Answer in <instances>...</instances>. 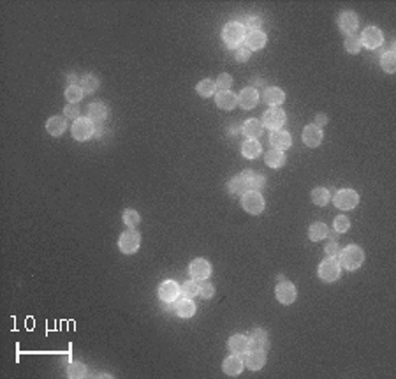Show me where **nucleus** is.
<instances>
[{"instance_id":"f257e3e1","label":"nucleus","mask_w":396,"mask_h":379,"mask_svg":"<svg viewBox=\"0 0 396 379\" xmlns=\"http://www.w3.org/2000/svg\"><path fill=\"white\" fill-rule=\"evenodd\" d=\"M365 261V252L360 245H349L340 252V263L347 270H357Z\"/></svg>"},{"instance_id":"f03ea898","label":"nucleus","mask_w":396,"mask_h":379,"mask_svg":"<svg viewBox=\"0 0 396 379\" xmlns=\"http://www.w3.org/2000/svg\"><path fill=\"white\" fill-rule=\"evenodd\" d=\"M245 27H243L241 23L238 22H231L224 27V30H222V39H224V43L228 44L229 48H236L240 46V44L243 43V39H245Z\"/></svg>"},{"instance_id":"7ed1b4c3","label":"nucleus","mask_w":396,"mask_h":379,"mask_svg":"<svg viewBox=\"0 0 396 379\" xmlns=\"http://www.w3.org/2000/svg\"><path fill=\"white\" fill-rule=\"evenodd\" d=\"M342 275L340 261L336 258H328L319 265V277L324 282H335Z\"/></svg>"},{"instance_id":"20e7f679","label":"nucleus","mask_w":396,"mask_h":379,"mask_svg":"<svg viewBox=\"0 0 396 379\" xmlns=\"http://www.w3.org/2000/svg\"><path fill=\"white\" fill-rule=\"evenodd\" d=\"M241 207L245 208V212L257 215L264 210V197L261 196V192L257 191H249L241 196Z\"/></svg>"},{"instance_id":"39448f33","label":"nucleus","mask_w":396,"mask_h":379,"mask_svg":"<svg viewBox=\"0 0 396 379\" xmlns=\"http://www.w3.org/2000/svg\"><path fill=\"white\" fill-rule=\"evenodd\" d=\"M333 201H335V207H338L340 210H352L360 203V196L352 189H342V191L336 192Z\"/></svg>"},{"instance_id":"423d86ee","label":"nucleus","mask_w":396,"mask_h":379,"mask_svg":"<svg viewBox=\"0 0 396 379\" xmlns=\"http://www.w3.org/2000/svg\"><path fill=\"white\" fill-rule=\"evenodd\" d=\"M139 244H141V237L134 229H127L125 233H122L120 240H118V247H120L123 254H134L139 249Z\"/></svg>"},{"instance_id":"0eeeda50","label":"nucleus","mask_w":396,"mask_h":379,"mask_svg":"<svg viewBox=\"0 0 396 379\" xmlns=\"http://www.w3.org/2000/svg\"><path fill=\"white\" fill-rule=\"evenodd\" d=\"M286 111L284 110H280V108H270V110H266L264 111V115H262V125L264 127H268V129H271V131H276V129H280V127L286 123Z\"/></svg>"},{"instance_id":"6e6552de","label":"nucleus","mask_w":396,"mask_h":379,"mask_svg":"<svg viewBox=\"0 0 396 379\" xmlns=\"http://www.w3.org/2000/svg\"><path fill=\"white\" fill-rule=\"evenodd\" d=\"M93 122L90 118H78L72 123V136L78 141H86L93 136Z\"/></svg>"},{"instance_id":"1a4fd4ad","label":"nucleus","mask_w":396,"mask_h":379,"mask_svg":"<svg viewBox=\"0 0 396 379\" xmlns=\"http://www.w3.org/2000/svg\"><path fill=\"white\" fill-rule=\"evenodd\" d=\"M275 295H276V300H278L280 303H284V305H291V303L296 300V296H298V291H296V286L292 282L282 281V282H278V286H276Z\"/></svg>"},{"instance_id":"9d476101","label":"nucleus","mask_w":396,"mask_h":379,"mask_svg":"<svg viewBox=\"0 0 396 379\" xmlns=\"http://www.w3.org/2000/svg\"><path fill=\"white\" fill-rule=\"evenodd\" d=\"M361 44L370 49L379 48L382 43H384V35H382V30L377 27H366L361 34Z\"/></svg>"},{"instance_id":"9b49d317","label":"nucleus","mask_w":396,"mask_h":379,"mask_svg":"<svg viewBox=\"0 0 396 379\" xmlns=\"http://www.w3.org/2000/svg\"><path fill=\"white\" fill-rule=\"evenodd\" d=\"M188 272H191L194 281H206L212 275V265L204 258H197L191 263Z\"/></svg>"},{"instance_id":"f8f14e48","label":"nucleus","mask_w":396,"mask_h":379,"mask_svg":"<svg viewBox=\"0 0 396 379\" xmlns=\"http://www.w3.org/2000/svg\"><path fill=\"white\" fill-rule=\"evenodd\" d=\"M357 25H360V20H357L356 12L345 11V12H342V14L338 16V27H340V30L344 32V34L352 35L354 32H356Z\"/></svg>"},{"instance_id":"ddd939ff","label":"nucleus","mask_w":396,"mask_h":379,"mask_svg":"<svg viewBox=\"0 0 396 379\" xmlns=\"http://www.w3.org/2000/svg\"><path fill=\"white\" fill-rule=\"evenodd\" d=\"M243 364L250 370H261L266 364V353L259 351V349H249L243 356Z\"/></svg>"},{"instance_id":"4468645a","label":"nucleus","mask_w":396,"mask_h":379,"mask_svg":"<svg viewBox=\"0 0 396 379\" xmlns=\"http://www.w3.org/2000/svg\"><path fill=\"white\" fill-rule=\"evenodd\" d=\"M270 143H271V147H273L275 150H282L284 152V150H287V148H291L292 138H291V134H289L287 131L276 129V131H271Z\"/></svg>"},{"instance_id":"2eb2a0df","label":"nucleus","mask_w":396,"mask_h":379,"mask_svg":"<svg viewBox=\"0 0 396 379\" xmlns=\"http://www.w3.org/2000/svg\"><path fill=\"white\" fill-rule=\"evenodd\" d=\"M257 102H259V92L254 86H247L245 90H241L240 96H238V104H240L243 110H252L257 106Z\"/></svg>"},{"instance_id":"dca6fc26","label":"nucleus","mask_w":396,"mask_h":379,"mask_svg":"<svg viewBox=\"0 0 396 379\" xmlns=\"http://www.w3.org/2000/svg\"><path fill=\"white\" fill-rule=\"evenodd\" d=\"M268 348H270V339H268V333L262 328H257L249 335V349L266 351Z\"/></svg>"},{"instance_id":"f3484780","label":"nucleus","mask_w":396,"mask_h":379,"mask_svg":"<svg viewBox=\"0 0 396 379\" xmlns=\"http://www.w3.org/2000/svg\"><path fill=\"white\" fill-rule=\"evenodd\" d=\"M303 141H305V145L310 147V148L319 147L320 143H323V131H320V127L313 125V123L305 127L303 129Z\"/></svg>"},{"instance_id":"a211bd4d","label":"nucleus","mask_w":396,"mask_h":379,"mask_svg":"<svg viewBox=\"0 0 396 379\" xmlns=\"http://www.w3.org/2000/svg\"><path fill=\"white\" fill-rule=\"evenodd\" d=\"M180 295V286L175 281H164L159 287V296L164 302H175Z\"/></svg>"},{"instance_id":"6ab92c4d","label":"nucleus","mask_w":396,"mask_h":379,"mask_svg":"<svg viewBox=\"0 0 396 379\" xmlns=\"http://www.w3.org/2000/svg\"><path fill=\"white\" fill-rule=\"evenodd\" d=\"M245 46L249 49H262L264 44H266V34L261 30H252V32H247L245 34V39H243Z\"/></svg>"},{"instance_id":"aec40b11","label":"nucleus","mask_w":396,"mask_h":379,"mask_svg":"<svg viewBox=\"0 0 396 379\" xmlns=\"http://www.w3.org/2000/svg\"><path fill=\"white\" fill-rule=\"evenodd\" d=\"M243 367H245V364H243L241 356L240 355H233L229 358H225L224 364H222V369H224V372L228 374V376H240Z\"/></svg>"},{"instance_id":"412c9836","label":"nucleus","mask_w":396,"mask_h":379,"mask_svg":"<svg viewBox=\"0 0 396 379\" xmlns=\"http://www.w3.org/2000/svg\"><path fill=\"white\" fill-rule=\"evenodd\" d=\"M215 102H217V106L220 110H233V108H236L238 106V96H234L231 90H222V92H218L217 94V97H215Z\"/></svg>"},{"instance_id":"4be33fe9","label":"nucleus","mask_w":396,"mask_h":379,"mask_svg":"<svg viewBox=\"0 0 396 379\" xmlns=\"http://www.w3.org/2000/svg\"><path fill=\"white\" fill-rule=\"evenodd\" d=\"M241 175H243V178H245V184H247V187H249V191H259V189H262L264 184H266V180H264V176L261 173H255L252 170H245Z\"/></svg>"},{"instance_id":"5701e85b","label":"nucleus","mask_w":396,"mask_h":379,"mask_svg":"<svg viewBox=\"0 0 396 379\" xmlns=\"http://www.w3.org/2000/svg\"><path fill=\"white\" fill-rule=\"evenodd\" d=\"M229 349L233 351V355H245L249 351V337L245 335H233L229 339Z\"/></svg>"},{"instance_id":"b1692460","label":"nucleus","mask_w":396,"mask_h":379,"mask_svg":"<svg viewBox=\"0 0 396 379\" xmlns=\"http://www.w3.org/2000/svg\"><path fill=\"white\" fill-rule=\"evenodd\" d=\"M106 117H108V108L104 102H92L88 106V118L92 122L101 123L102 120H106Z\"/></svg>"},{"instance_id":"393cba45","label":"nucleus","mask_w":396,"mask_h":379,"mask_svg":"<svg viewBox=\"0 0 396 379\" xmlns=\"http://www.w3.org/2000/svg\"><path fill=\"white\" fill-rule=\"evenodd\" d=\"M262 131H264V125L257 118H249V120L245 122V125H243V133H245V136H249V139H257L259 136L262 134Z\"/></svg>"},{"instance_id":"a878e982","label":"nucleus","mask_w":396,"mask_h":379,"mask_svg":"<svg viewBox=\"0 0 396 379\" xmlns=\"http://www.w3.org/2000/svg\"><path fill=\"white\" fill-rule=\"evenodd\" d=\"M264 101L268 104H273V106H278L286 101V92L278 86H270V88L264 90Z\"/></svg>"},{"instance_id":"bb28decb","label":"nucleus","mask_w":396,"mask_h":379,"mask_svg":"<svg viewBox=\"0 0 396 379\" xmlns=\"http://www.w3.org/2000/svg\"><path fill=\"white\" fill-rule=\"evenodd\" d=\"M176 312H178L180 318L188 319V318H192V316L196 314V305H194V302H192L191 298H185V296H183V298L176 302Z\"/></svg>"},{"instance_id":"cd10ccee","label":"nucleus","mask_w":396,"mask_h":379,"mask_svg":"<svg viewBox=\"0 0 396 379\" xmlns=\"http://www.w3.org/2000/svg\"><path fill=\"white\" fill-rule=\"evenodd\" d=\"M261 152H262V148H261V143H259L257 139H247V141L243 143V147H241V154L245 155L247 159L259 157V155H261Z\"/></svg>"},{"instance_id":"c85d7f7f","label":"nucleus","mask_w":396,"mask_h":379,"mask_svg":"<svg viewBox=\"0 0 396 379\" xmlns=\"http://www.w3.org/2000/svg\"><path fill=\"white\" fill-rule=\"evenodd\" d=\"M65 127H67V123H65L64 117H51L46 122V131L51 136H62L65 131Z\"/></svg>"},{"instance_id":"c756f323","label":"nucleus","mask_w":396,"mask_h":379,"mask_svg":"<svg viewBox=\"0 0 396 379\" xmlns=\"http://www.w3.org/2000/svg\"><path fill=\"white\" fill-rule=\"evenodd\" d=\"M264 160H266V164L270 168H282L287 159L282 150H270L266 154V157H264Z\"/></svg>"},{"instance_id":"7c9ffc66","label":"nucleus","mask_w":396,"mask_h":379,"mask_svg":"<svg viewBox=\"0 0 396 379\" xmlns=\"http://www.w3.org/2000/svg\"><path fill=\"white\" fill-rule=\"evenodd\" d=\"M328 237V226L323 224V222H313L308 229V238L312 242H319V240H324Z\"/></svg>"},{"instance_id":"2f4dec72","label":"nucleus","mask_w":396,"mask_h":379,"mask_svg":"<svg viewBox=\"0 0 396 379\" xmlns=\"http://www.w3.org/2000/svg\"><path fill=\"white\" fill-rule=\"evenodd\" d=\"M228 189H229L231 194H245V192H249V187H247L243 175L234 176V178L228 184Z\"/></svg>"},{"instance_id":"473e14b6","label":"nucleus","mask_w":396,"mask_h":379,"mask_svg":"<svg viewBox=\"0 0 396 379\" xmlns=\"http://www.w3.org/2000/svg\"><path fill=\"white\" fill-rule=\"evenodd\" d=\"M196 90H197V94L199 96H203V97H212L213 94L217 92V85H215V81L213 80H203V81H199L197 83V86H196Z\"/></svg>"},{"instance_id":"72a5a7b5","label":"nucleus","mask_w":396,"mask_h":379,"mask_svg":"<svg viewBox=\"0 0 396 379\" xmlns=\"http://www.w3.org/2000/svg\"><path fill=\"white\" fill-rule=\"evenodd\" d=\"M312 201L317 207H326L329 201V191L326 187H315L312 191Z\"/></svg>"},{"instance_id":"f704fd0d","label":"nucleus","mask_w":396,"mask_h":379,"mask_svg":"<svg viewBox=\"0 0 396 379\" xmlns=\"http://www.w3.org/2000/svg\"><path fill=\"white\" fill-rule=\"evenodd\" d=\"M83 88L80 85H69L67 90H65V99L69 101V104H76L83 99Z\"/></svg>"},{"instance_id":"c9c22d12","label":"nucleus","mask_w":396,"mask_h":379,"mask_svg":"<svg viewBox=\"0 0 396 379\" xmlns=\"http://www.w3.org/2000/svg\"><path fill=\"white\" fill-rule=\"evenodd\" d=\"M180 293L185 296V298H194V296L199 295V284L197 281H187L183 286L180 287Z\"/></svg>"},{"instance_id":"e433bc0d","label":"nucleus","mask_w":396,"mask_h":379,"mask_svg":"<svg viewBox=\"0 0 396 379\" xmlns=\"http://www.w3.org/2000/svg\"><path fill=\"white\" fill-rule=\"evenodd\" d=\"M81 88H83V92L86 94H93L96 90L99 88V80L93 74H86V76L81 80Z\"/></svg>"},{"instance_id":"4c0bfd02","label":"nucleus","mask_w":396,"mask_h":379,"mask_svg":"<svg viewBox=\"0 0 396 379\" xmlns=\"http://www.w3.org/2000/svg\"><path fill=\"white\" fill-rule=\"evenodd\" d=\"M381 65H382V69H384L386 73L393 74L396 71V55H394V51L386 53V55L382 57V60H381Z\"/></svg>"},{"instance_id":"58836bf2","label":"nucleus","mask_w":396,"mask_h":379,"mask_svg":"<svg viewBox=\"0 0 396 379\" xmlns=\"http://www.w3.org/2000/svg\"><path fill=\"white\" fill-rule=\"evenodd\" d=\"M345 49H347L349 53H352V55H356V53L361 51L363 44H361V39L357 35H347V39H345Z\"/></svg>"},{"instance_id":"ea45409f","label":"nucleus","mask_w":396,"mask_h":379,"mask_svg":"<svg viewBox=\"0 0 396 379\" xmlns=\"http://www.w3.org/2000/svg\"><path fill=\"white\" fill-rule=\"evenodd\" d=\"M123 222H125V224L132 229V228H136L139 222H141V215H139L136 210L129 208V210H125V212H123Z\"/></svg>"},{"instance_id":"a19ab883","label":"nucleus","mask_w":396,"mask_h":379,"mask_svg":"<svg viewBox=\"0 0 396 379\" xmlns=\"http://www.w3.org/2000/svg\"><path fill=\"white\" fill-rule=\"evenodd\" d=\"M67 376L69 377H85L86 376V367L83 364H80V362H74V364L69 365Z\"/></svg>"},{"instance_id":"79ce46f5","label":"nucleus","mask_w":396,"mask_h":379,"mask_svg":"<svg viewBox=\"0 0 396 379\" xmlns=\"http://www.w3.org/2000/svg\"><path fill=\"white\" fill-rule=\"evenodd\" d=\"M333 226H335L336 233H345L350 228V221H349V217H345V215H338V217H335Z\"/></svg>"},{"instance_id":"37998d69","label":"nucleus","mask_w":396,"mask_h":379,"mask_svg":"<svg viewBox=\"0 0 396 379\" xmlns=\"http://www.w3.org/2000/svg\"><path fill=\"white\" fill-rule=\"evenodd\" d=\"M215 85H217V88H220V90H229L231 85H233V78H231L229 74L222 73L220 76L217 78Z\"/></svg>"},{"instance_id":"c03bdc74","label":"nucleus","mask_w":396,"mask_h":379,"mask_svg":"<svg viewBox=\"0 0 396 379\" xmlns=\"http://www.w3.org/2000/svg\"><path fill=\"white\" fill-rule=\"evenodd\" d=\"M199 295L206 300L212 298V296L215 295V287H213V284L208 282V281H203V284H199Z\"/></svg>"},{"instance_id":"a18cd8bd","label":"nucleus","mask_w":396,"mask_h":379,"mask_svg":"<svg viewBox=\"0 0 396 379\" xmlns=\"http://www.w3.org/2000/svg\"><path fill=\"white\" fill-rule=\"evenodd\" d=\"M64 115L67 118H71V120H78V118H80V108L74 104H69V106H65Z\"/></svg>"},{"instance_id":"49530a36","label":"nucleus","mask_w":396,"mask_h":379,"mask_svg":"<svg viewBox=\"0 0 396 379\" xmlns=\"http://www.w3.org/2000/svg\"><path fill=\"white\" fill-rule=\"evenodd\" d=\"M261 25H262L261 18H249L243 27L249 28V32H252V30H261Z\"/></svg>"},{"instance_id":"de8ad7c7","label":"nucleus","mask_w":396,"mask_h":379,"mask_svg":"<svg viewBox=\"0 0 396 379\" xmlns=\"http://www.w3.org/2000/svg\"><path fill=\"white\" fill-rule=\"evenodd\" d=\"M250 59V49L247 46H238L236 48V60L238 62H247Z\"/></svg>"},{"instance_id":"09e8293b","label":"nucleus","mask_w":396,"mask_h":379,"mask_svg":"<svg viewBox=\"0 0 396 379\" xmlns=\"http://www.w3.org/2000/svg\"><path fill=\"white\" fill-rule=\"evenodd\" d=\"M326 254H328L329 258H335L336 254H340V247L336 245V242H329V244L326 245Z\"/></svg>"},{"instance_id":"8fccbe9b","label":"nucleus","mask_w":396,"mask_h":379,"mask_svg":"<svg viewBox=\"0 0 396 379\" xmlns=\"http://www.w3.org/2000/svg\"><path fill=\"white\" fill-rule=\"evenodd\" d=\"M326 123H328V117H326L324 113H319V115L315 117V123H313V125L323 127V125H326Z\"/></svg>"},{"instance_id":"3c124183","label":"nucleus","mask_w":396,"mask_h":379,"mask_svg":"<svg viewBox=\"0 0 396 379\" xmlns=\"http://www.w3.org/2000/svg\"><path fill=\"white\" fill-rule=\"evenodd\" d=\"M264 83H262V81L261 80H254V88H255V86H262Z\"/></svg>"}]
</instances>
